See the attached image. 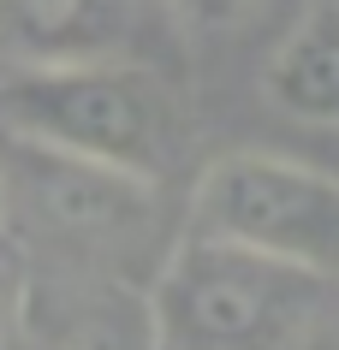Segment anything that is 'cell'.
<instances>
[{"label": "cell", "instance_id": "obj_1", "mask_svg": "<svg viewBox=\"0 0 339 350\" xmlns=\"http://www.w3.org/2000/svg\"><path fill=\"white\" fill-rule=\"evenodd\" d=\"M0 119L12 137L77 161L113 166L131 178H161L179 161L185 119L155 72L131 59H66V66H24L0 90Z\"/></svg>", "mask_w": 339, "mask_h": 350}, {"label": "cell", "instance_id": "obj_2", "mask_svg": "<svg viewBox=\"0 0 339 350\" xmlns=\"http://www.w3.org/2000/svg\"><path fill=\"white\" fill-rule=\"evenodd\" d=\"M327 279L190 232L149 297L155 350H298Z\"/></svg>", "mask_w": 339, "mask_h": 350}, {"label": "cell", "instance_id": "obj_3", "mask_svg": "<svg viewBox=\"0 0 339 350\" xmlns=\"http://www.w3.org/2000/svg\"><path fill=\"white\" fill-rule=\"evenodd\" d=\"M190 232L339 279V172L262 148L221 154L197 185Z\"/></svg>", "mask_w": 339, "mask_h": 350}, {"label": "cell", "instance_id": "obj_4", "mask_svg": "<svg viewBox=\"0 0 339 350\" xmlns=\"http://www.w3.org/2000/svg\"><path fill=\"white\" fill-rule=\"evenodd\" d=\"M12 161H18L12 185L24 190V208L48 232H60L72 243H119L149 220V202H155L149 178H131V172L77 161V154H60V148L24 143V137H12Z\"/></svg>", "mask_w": 339, "mask_h": 350}, {"label": "cell", "instance_id": "obj_5", "mask_svg": "<svg viewBox=\"0 0 339 350\" xmlns=\"http://www.w3.org/2000/svg\"><path fill=\"white\" fill-rule=\"evenodd\" d=\"M137 0H0V48L24 66L113 59L131 42Z\"/></svg>", "mask_w": 339, "mask_h": 350}, {"label": "cell", "instance_id": "obj_6", "mask_svg": "<svg viewBox=\"0 0 339 350\" xmlns=\"http://www.w3.org/2000/svg\"><path fill=\"white\" fill-rule=\"evenodd\" d=\"M262 90L286 119L339 131V0H310L262 66Z\"/></svg>", "mask_w": 339, "mask_h": 350}, {"label": "cell", "instance_id": "obj_7", "mask_svg": "<svg viewBox=\"0 0 339 350\" xmlns=\"http://www.w3.org/2000/svg\"><path fill=\"white\" fill-rule=\"evenodd\" d=\"M42 350H155L149 303L125 291H72L42 321Z\"/></svg>", "mask_w": 339, "mask_h": 350}, {"label": "cell", "instance_id": "obj_8", "mask_svg": "<svg viewBox=\"0 0 339 350\" xmlns=\"http://www.w3.org/2000/svg\"><path fill=\"white\" fill-rule=\"evenodd\" d=\"M173 18L190 24V30H232V24L250 12V0H167Z\"/></svg>", "mask_w": 339, "mask_h": 350}, {"label": "cell", "instance_id": "obj_9", "mask_svg": "<svg viewBox=\"0 0 339 350\" xmlns=\"http://www.w3.org/2000/svg\"><path fill=\"white\" fill-rule=\"evenodd\" d=\"M12 321H18V279H12V267L0 261V345H6Z\"/></svg>", "mask_w": 339, "mask_h": 350}, {"label": "cell", "instance_id": "obj_10", "mask_svg": "<svg viewBox=\"0 0 339 350\" xmlns=\"http://www.w3.org/2000/svg\"><path fill=\"white\" fill-rule=\"evenodd\" d=\"M0 220H6V178H0Z\"/></svg>", "mask_w": 339, "mask_h": 350}]
</instances>
